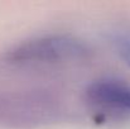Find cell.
<instances>
[{"instance_id": "cell-3", "label": "cell", "mask_w": 130, "mask_h": 129, "mask_svg": "<svg viewBox=\"0 0 130 129\" xmlns=\"http://www.w3.org/2000/svg\"><path fill=\"white\" fill-rule=\"evenodd\" d=\"M114 46L118 54L130 67V29H121L114 36Z\"/></svg>"}, {"instance_id": "cell-2", "label": "cell", "mask_w": 130, "mask_h": 129, "mask_svg": "<svg viewBox=\"0 0 130 129\" xmlns=\"http://www.w3.org/2000/svg\"><path fill=\"white\" fill-rule=\"evenodd\" d=\"M85 97L93 109L112 115H130V85L114 79H101L87 86Z\"/></svg>"}, {"instance_id": "cell-1", "label": "cell", "mask_w": 130, "mask_h": 129, "mask_svg": "<svg viewBox=\"0 0 130 129\" xmlns=\"http://www.w3.org/2000/svg\"><path fill=\"white\" fill-rule=\"evenodd\" d=\"M87 54V46L78 38L54 34L15 46L6 53L5 60L11 65H51L82 60Z\"/></svg>"}]
</instances>
